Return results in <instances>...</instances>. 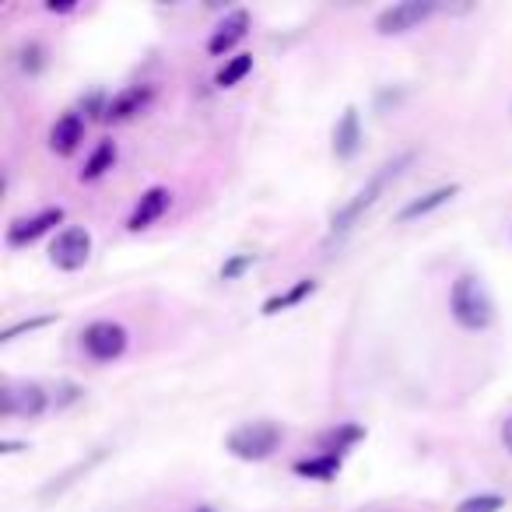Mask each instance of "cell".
Instances as JSON below:
<instances>
[{"label": "cell", "mask_w": 512, "mask_h": 512, "mask_svg": "<svg viewBox=\"0 0 512 512\" xmlns=\"http://www.w3.org/2000/svg\"><path fill=\"white\" fill-rule=\"evenodd\" d=\"M200 512H207V509H200Z\"/></svg>", "instance_id": "d4e9b609"}, {"label": "cell", "mask_w": 512, "mask_h": 512, "mask_svg": "<svg viewBox=\"0 0 512 512\" xmlns=\"http://www.w3.org/2000/svg\"><path fill=\"white\" fill-rule=\"evenodd\" d=\"M253 264H256V256H253V253L232 256V260H225V264H221V281H235L239 274H246Z\"/></svg>", "instance_id": "44dd1931"}, {"label": "cell", "mask_w": 512, "mask_h": 512, "mask_svg": "<svg viewBox=\"0 0 512 512\" xmlns=\"http://www.w3.org/2000/svg\"><path fill=\"white\" fill-rule=\"evenodd\" d=\"M113 162H116V144L113 141H102L99 148L92 151V158L85 162V169H81V179H99V176H106L109 169H113Z\"/></svg>", "instance_id": "ac0fdd59"}, {"label": "cell", "mask_w": 512, "mask_h": 512, "mask_svg": "<svg viewBox=\"0 0 512 512\" xmlns=\"http://www.w3.org/2000/svg\"><path fill=\"white\" fill-rule=\"evenodd\" d=\"M246 32H249V15H246V11H232V15H225V22L214 29L207 50H211L214 57H225L235 43H242V39H246Z\"/></svg>", "instance_id": "7c38bea8"}, {"label": "cell", "mask_w": 512, "mask_h": 512, "mask_svg": "<svg viewBox=\"0 0 512 512\" xmlns=\"http://www.w3.org/2000/svg\"><path fill=\"white\" fill-rule=\"evenodd\" d=\"M281 446V428L274 421H246V425L232 428L225 439V449L235 456V460H267L274 449Z\"/></svg>", "instance_id": "3957f363"}, {"label": "cell", "mask_w": 512, "mask_h": 512, "mask_svg": "<svg viewBox=\"0 0 512 512\" xmlns=\"http://www.w3.org/2000/svg\"><path fill=\"white\" fill-rule=\"evenodd\" d=\"M449 309H453V320L463 330H488L491 320H495V302H491L488 288L477 274H460L453 281Z\"/></svg>", "instance_id": "7a4b0ae2"}, {"label": "cell", "mask_w": 512, "mask_h": 512, "mask_svg": "<svg viewBox=\"0 0 512 512\" xmlns=\"http://www.w3.org/2000/svg\"><path fill=\"white\" fill-rule=\"evenodd\" d=\"M81 348L92 362H116L127 351V330L113 320H95L81 330Z\"/></svg>", "instance_id": "277c9868"}, {"label": "cell", "mask_w": 512, "mask_h": 512, "mask_svg": "<svg viewBox=\"0 0 512 512\" xmlns=\"http://www.w3.org/2000/svg\"><path fill=\"white\" fill-rule=\"evenodd\" d=\"M46 323H50V316H39V320H25V323H18V327H8V330H4V337H0V341L8 344V341H15V337L29 334V330H39V327H46Z\"/></svg>", "instance_id": "7402d4cb"}, {"label": "cell", "mask_w": 512, "mask_h": 512, "mask_svg": "<svg viewBox=\"0 0 512 512\" xmlns=\"http://www.w3.org/2000/svg\"><path fill=\"white\" fill-rule=\"evenodd\" d=\"M39 57H43V50H39V46H29V50H22V67H25V71L36 74L39 67H43V60H39Z\"/></svg>", "instance_id": "603a6c76"}, {"label": "cell", "mask_w": 512, "mask_h": 512, "mask_svg": "<svg viewBox=\"0 0 512 512\" xmlns=\"http://www.w3.org/2000/svg\"><path fill=\"white\" fill-rule=\"evenodd\" d=\"M50 407V393L39 383H8L0 390V411L8 418H39Z\"/></svg>", "instance_id": "5b68a950"}, {"label": "cell", "mask_w": 512, "mask_h": 512, "mask_svg": "<svg viewBox=\"0 0 512 512\" xmlns=\"http://www.w3.org/2000/svg\"><path fill=\"white\" fill-rule=\"evenodd\" d=\"M435 11L439 8H435L432 0H404V4H393V8H386L376 18V32L379 36H400V32H411L421 22H428Z\"/></svg>", "instance_id": "8992f818"}, {"label": "cell", "mask_w": 512, "mask_h": 512, "mask_svg": "<svg viewBox=\"0 0 512 512\" xmlns=\"http://www.w3.org/2000/svg\"><path fill=\"white\" fill-rule=\"evenodd\" d=\"M502 442H505V449H509V456H512V418H505V425H502Z\"/></svg>", "instance_id": "cb8c5ba5"}, {"label": "cell", "mask_w": 512, "mask_h": 512, "mask_svg": "<svg viewBox=\"0 0 512 512\" xmlns=\"http://www.w3.org/2000/svg\"><path fill=\"white\" fill-rule=\"evenodd\" d=\"M358 439H365L362 428H358V425H341V428H334V432L323 435L320 449L327 456H344V453H348V446H355Z\"/></svg>", "instance_id": "2e32d148"}, {"label": "cell", "mask_w": 512, "mask_h": 512, "mask_svg": "<svg viewBox=\"0 0 512 512\" xmlns=\"http://www.w3.org/2000/svg\"><path fill=\"white\" fill-rule=\"evenodd\" d=\"M505 498L502 495H470L456 505V512H502Z\"/></svg>", "instance_id": "ffe728a7"}, {"label": "cell", "mask_w": 512, "mask_h": 512, "mask_svg": "<svg viewBox=\"0 0 512 512\" xmlns=\"http://www.w3.org/2000/svg\"><path fill=\"white\" fill-rule=\"evenodd\" d=\"M81 141H85V120H81L78 113H67L60 116L57 123H53L50 130V148L57 151V155H74V151L81 148Z\"/></svg>", "instance_id": "30bf717a"}, {"label": "cell", "mask_w": 512, "mask_h": 512, "mask_svg": "<svg viewBox=\"0 0 512 512\" xmlns=\"http://www.w3.org/2000/svg\"><path fill=\"white\" fill-rule=\"evenodd\" d=\"M249 71H253V57H249V53H239V57H232L225 67H221L218 78H214V85H218V88H235Z\"/></svg>", "instance_id": "d6986e66"}, {"label": "cell", "mask_w": 512, "mask_h": 512, "mask_svg": "<svg viewBox=\"0 0 512 512\" xmlns=\"http://www.w3.org/2000/svg\"><path fill=\"white\" fill-rule=\"evenodd\" d=\"M151 102V88L148 85H134L127 92L113 95L106 106V120H130L134 113H141L144 106Z\"/></svg>", "instance_id": "4fadbf2b"}, {"label": "cell", "mask_w": 512, "mask_h": 512, "mask_svg": "<svg viewBox=\"0 0 512 512\" xmlns=\"http://www.w3.org/2000/svg\"><path fill=\"white\" fill-rule=\"evenodd\" d=\"M313 292H316V281H313V278H302L299 285H292L288 292H281V295H274V299H267V302H264V316L285 313V309L299 306V302H302V299H309Z\"/></svg>", "instance_id": "9a60e30c"}, {"label": "cell", "mask_w": 512, "mask_h": 512, "mask_svg": "<svg viewBox=\"0 0 512 512\" xmlns=\"http://www.w3.org/2000/svg\"><path fill=\"white\" fill-rule=\"evenodd\" d=\"M60 221H64L60 207H46V211L32 214V218H18L15 225L8 228V246H29V242H36L39 235H46L53 225H60Z\"/></svg>", "instance_id": "ba28073f"}, {"label": "cell", "mask_w": 512, "mask_h": 512, "mask_svg": "<svg viewBox=\"0 0 512 512\" xmlns=\"http://www.w3.org/2000/svg\"><path fill=\"white\" fill-rule=\"evenodd\" d=\"M414 162V151H404V155L400 158H393V162H386L383 169L376 172V176L369 179V183L362 186V190L355 193V197L348 200V204L341 207V211L334 214V221H330V242L334 239H341L344 232H351V228H355V221L362 218L365 211H369L372 204H376L379 197H383V190L390 183H397L400 176H404V169L407 165Z\"/></svg>", "instance_id": "6da1fadb"}, {"label": "cell", "mask_w": 512, "mask_h": 512, "mask_svg": "<svg viewBox=\"0 0 512 512\" xmlns=\"http://www.w3.org/2000/svg\"><path fill=\"white\" fill-rule=\"evenodd\" d=\"M456 193H460V186H439V190H432V193H425V197L411 200V204H407L404 211L397 214V218H400V221L425 218V214H432L435 207H442V204H446V200H453Z\"/></svg>", "instance_id": "5bb4252c"}, {"label": "cell", "mask_w": 512, "mask_h": 512, "mask_svg": "<svg viewBox=\"0 0 512 512\" xmlns=\"http://www.w3.org/2000/svg\"><path fill=\"white\" fill-rule=\"evenodd\" d=\"M358 148H362V123H358V109L348 106L334 127V155L348 162L358 155Z\"/></svg>", "instance_id": "8fae6325"}, {"label": "cell", "mask_w": 512, "mask_h": 512, "mask_svg": "<svg viewBox=\"0 0 512 512\" xmlns=\"http://www.w3.org/2000/svg\"><path fill=\"white\" fill-rule=\"evenodd\" d=\"M295 470H299L302 477H313V481H334L337 470H341V456H313V460H299L295 463Z\"/></svg>", "instance_id": "e0dca14e"}, {"label": "cell", "mask_w": 512, "mask_h": 512, "mask_svg": "<svg viewBox=\"0 0 512 512\" xmlns=\"http://www.w3.org/2000/svg\"><path fill=\"white\" fill-rule=\"evenodd\" d=\"M92 256V235L85 228H64L57 239L50 242V260L60 271H81Z\"/></svg>", "instance_id": "52a82bcc"}, {"label": "cell", "mask_w": 512, "mask_h": 512, "mask_svg": "<svg viewBox=\"0 0 512 512\" xmlns=\"http://www.w3.org/2000/svg\"><path fill=\"white\" fill-rule=\"evenodd\" d=\"M169 190L165 186H151L148 193H144L141 200H137V207H134V214H130V221H127V228L130 232H141V228H148V225H155L158 218L165 214V207H169Z\"/></svg>", "instance_id": "9c48e42d"}]
</instances>
